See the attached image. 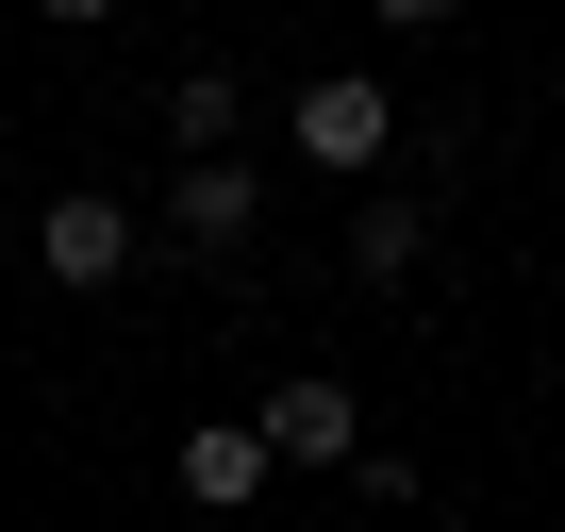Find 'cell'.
<instances>
[{"instance_id": "52a82bcc", "label": "cell", "mask_w": 565, "mask_h": 532, "mask_svg": "<svg viewBox=\"0 0 565 532\" xmlns=\"http://www.w3.org/2000/svg\"><path fill=\"white\" fill-rule=\"evenodd\" d=\"M350 284H416V200H366L350 216Z\"/></svg>"}, {"instance_id": "277c9868", "label": "cell", "mask_w": 565, "mask_h": 532, "mask_svg": "<svg viewBox=\"0 0 565 532\" xmlns=\"http://www.w3.org/2000/svg\"><path fill=\"white\" fill-rule=\"evenodd\" d=\"M249 233H266V167L249 150H216V167L167 183V249H249Z\"/></svg>"}, {"instance_id": "3957f363", "label": "cell", "mask_w": 565, "mask_h": 532, "mask_svg": "<svg viewBox=\"0 0 565 532\" xmlns=\"http://www.w3.org/2000/svg\"><path fill=\"white\" fill-rule=\"evenodd\" d=\"M249 433H266V466H366V400L333 366H300L282 400H249Z\"/></svg>"}, {"instance_id": "6da1fadb", "label": "cell", "mask_w": 565, "mask_h": 532, "mask_svg": "<svg viewBox=\"0 0 565 532\" xmlns=\"http://www.w3.org/2000/svg\"><path fill=\"white\" fill-rule=\"evenodd\" d=\"M282 150H300V167H333V183H366V167L399 150V100H383L366 67H317L300 100H282Z\"/></svg>"}, {"instance_id": "ba28073f", "label": "cell", "mask_w": 565, "mask_h": 532, "mask_svg": "<svg viewBox=\"0 0 565 532\" xmlns=\"http://www.w3.org/2000/svg\"><path fill=\"white\" fill-rule=\"evenodd\" d=\"M0 233H18V183H0Z\"/></svg>"}, {"instance_id": "7a4b0ae2", "label": "cell", "mask_w": 565, "mask_h": 532, "mask_svg": "<svg viewBox=\"0 0 565 532\" xmlns=\"http://www.w3.org/2000/svg\"><path fill=\"white\" fill-rule=\"evenodd\" d=\"M34 284H67V300L134 284V200H117V183H67V200H34Z\"/></svg>"}, {"instance_id": "5b68a950", "label": "cell", "mask_w": 565, "mask_h": 532, "mask_svg": "<svg viewBox=\"0 0 565 532\" xmlns=\"http://www.w3.org/2000/svg\"><path fill=\"white\" fill-rule=\"evenodd\" d=\"M167 466H183V499H200V515H249V499H266V433H249V416H200Z\"/></svg>"}, {"instance_id": "8992f818", "label": "cell", "mask_w": 565, "mask_h": 532, "mask_svg": "<svg viewBox=\"0 0 565 532\" xmlns=\"http://www.w3.org/2000/svg\"><path fill=\"white\" fill-rule=\"evenodd\" d=\"M233 134H249V84H233V67H167V150H183V167H216Z\"/></svg>"}]
</instances>
